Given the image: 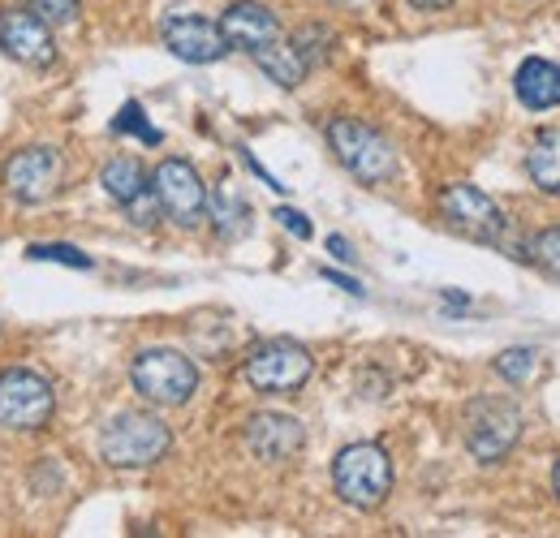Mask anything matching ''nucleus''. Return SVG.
Segmentation results:
<instances>
[{"label": "nucleus", "mask_w": 560, "mask_h": 538, "mask_svg": "<svg viewBox=\"0 0 560 538\" xmlns=\"http://www.w3.org/2000/svg\"><path fill=\"white\" fill-rule=\"evenodd\" d=\"M31 13H39L48 26H70L78 22V0H26Z\"/></svg>", "instance_id": "b1692460"}, {"label": "nucleus", "mask_w": 560, "mask_h": 538, "mask_svg": "<svg viewBox=\"0 0 560 538\" xmlns=\"http://www.w3.org/2000/svg\"><path fill=\"white\" fill-rule=\"evenodd\" d=\"M341 9H371V4H380V0H337Z\"/></svg>", "instance_id": "c756f323"}, {"label": "nucleus", "mask_w": 560, "mask_h": 538, "mask_svg": "<svg viewBox=\"0 0 560 538\" xmlns=\"http://www.w3.org/2000/svg\"><path fill=\"white\" fill-rule=\"evenodd\" d=\"M255 66L264 69L277 86H284V91H293V86H302V78H306V61H302V52H298V44H284V39H277V44H268L264 52H255Z\"/></svg>", "instance_id": "f3484780"}, {"label": "nucleus", "mask_w": 560, "mask_h": 538, "mask_svg": "<svg viewBox=\"0 0 560 538\" xmlns=\"http://www.w3.org/2000/svg\"><path fill=\"white\" fill-rule=\"evenodd\" d=\"M130 379L151 405H186L199 388V371L177 349H147L135 358Z\"/></svg>", "instance_id": "20e7f679"}, {"label": "nucleus", "mask_w": 560, "mask_h": 538, "mask_svg": "<svg viewBox=\"0 0 560 538\" xmlns=\"http://www.w3.org/2000/svg\"><path fill=\"white\" fill-rule=\"evenodd\" d=\"M324 280H332L337 289H346V293H353V297H362V284L353 280V276H341V271H332V268H324Z\"/></svg>", "instance_id": "bb28decb"}, {"label": "nucleus", "mask_w": 560, "mask_h": 538, "mask_svg": "<svg viewBox=\"0 0 560 538\" xmlns=\"http://www.w3.org/2000/svg\"><path fill=\"white\" fill-rule=\"evenodd\" d=\"M552 482H557V495H560V466H557V478H552Z\"/></svg>", "instance_id": "7c9ffc66"}, {"label": "nucleus", "mask_w": 560, "mask_h": 538, "mask_svg": "<svg viewBox=\"0 0 560 538\" xmlns=\"http://www.w3.org/2000/svg\"><path fill=\"white\" fill-rule=\"evenodd\" d=\"M332 482H337V495L350 508L371 513L393 491V461H388V453L380 444H350L332 461Z\"/></svg>", "instance_id": "f257e3e1"}, {"label": "nucleus", "mask_w": 560, "mask_h": 538, "mask_svg": "<svg viewBox=\"0 0 560 538\" xmlns=\"http://www.w3.org/2000/svg\"><path fill=\"white\" fill-rule=\"evenodd\" d=\"M311 371H315L311 353L293 340H268L246 358V379L259 393H298L311 379Z\"/></svg>", "instance_id": "6e6552de"}, {"label": "nucleus", "mask_w": 560, "mask_h": 538, "mask_svg": "<svg viewBox=\"0 0 560 538\" xmlns=\"http://www.w3.org/2000/svg\"><path fill=\"white\" fill-rule=\"evenodd\" d=\"M211 215H215L220 237H242L246 233V220H250V207H246V199L233 186H220L215 199H211Z\"/></svg>", "instance_id": "6ab92c4d"}, {"label": "nucleus", "mask_w": 560, "mask_h": 538, "mask_svg": "<svg viewBox=\"0 0 560 538\" xmlns=\"http://www.w3.org/2000/svg\"><path fill=\"white\" fill-rule=\"evenodd\" d=\"M35 264H61V268H78V271H91V259L78 250V246H66V242H39L26 250Z\"/></svg>", "instance_id": "aec40b11"}, {"label": "nucleus", "mask_w": 560, "mask_h": 538, "mask_svg": "<svg viewBox=\"0 0 560 538\" xmlns=\"http://www.w3.org/2000/svg\"><path fill=\"white\" fill-rule=\"evenodd\" d=\"M66 177L57 147H26L4 164V186L18 202H48Z\"/></svg>", "instance_id": "9d476101"}, {"label": "nucleus", "mask_w": 560, "mask_h": 538, "mask_svg": "<svg viewBox=\"0 0 560 538\" xmlns=\"http://www.w3.org/2000/svg\"><path fill=\"white\" fill-rule=\"evenodd\" d=\"M522 435V409L509 397H479L466 409V448L475 461H500Z\"/></svg>", "instance_id": "39448f33"}, {"label": "nucleus", "mask_w": 560, "mask_h": 538, "mask_svg": "<svg viewBox=\"0 0 560 538\" xmlns=\"http://www.w3.org/2000/svg\"><path fill=\"white\" fill-rule=\"evenodd\" d=\"M57 409L52 384L35 371H4L0 375V426L9 431H39Z\"/></svg>", "instance_id": "423d86ee"}, {"label": "nucleus", "mask_w": 560, "mask_h": 538, "mask_svg": "<svg viewBox=\"0 0 560 538\" xmlns=\"http://www.w3.org/2000/svg\"><path fill=\"white\" fill-rule=\"evenodd\" d=\"M440 215H444L457 233H466V237H475V242H488V246L500 242L504 229H509L504 211H500L483 190H475V186H466V182H457V186H448V190L440 195Z\"/></svg>", "instance_id": "1a4fd4ad"}, {"label": "nucleus", "mask_w": 560, "mask_h": 538, "mask_svg": "<svg viewBox=\"0 0 560 538\" xmlns=\"http://www.w3.org/2000/svg\"><path fill=\"white\" fill-rule=\"evenodd\" d=\"M302 444H306L302 422L289 418V413H255V418L246 422V448H250L259 461L280 466V461L298 457Z\"/></svg>", "instance_id": "4468645a"}, {"label": "nucleus", "mask_w": 560, "mask_h": 538, "mask_svg": "<svg viewBox=\"0 0 560 538\" xmlns=\"http://www.w3.org/2000/svg\"><path fill=\"white\" fill-rule=\"evenodd\" d=\"M100 186L108 190V199H117L121 207H135L139 199H147V173H142L139 160L121 155V160H108L104 173H100Z\"/></svg>", "instance_id": "dca6fc26"}, {"label": "nucleus", "mask_w": 560, "mask_h": 538, "mask_svg": "<svg viewBox=\"0 0 560 538\" xmlns=\"http://www.w3.org/2000/svg\"><path fill=\"white\" fill-rule=\"evenodd\" d=\"M277 220L289 229V233H293V237H302V242L315 233V229H311V220H306L302 211H293V207H277Z\"/></svg>", "instance_id": "a878e982"}, {"label": "nucleus", "mask_w": 560, "mask_h": 538, "mask_svg": "<svg viewBox=\"0 0 560 538\" xmlns=\"http://www.w3.org/2000/svg\"><path fill=\"white\" fill-rule=\"evenodd\" d=\"M526 173L544 195H560V130H544L526 155Z\"/></svg>", "instance_id": "a211bd4d"}, {"label": "nucleus", "mask_w": 560, "mask_h": 538, "mask_svg": "<svg viewBox=\"0 0 560 538\" xmlns=\"http://www.w3.org/2000/svg\"><path fill=\"white\" fill-rule=\"evenodd\" d=\"M151 195L160 202V211L182 229H195L208 215V186L199 182L195 164H186V160H164L151 173Z\"/></svg>", "instance_id": "0eeeda50"}, {"label": "nucleus", "mask_w": 560, "mask_h": 538, "mask_svg": "<svg viewBox=\"0 0 560 538\" xmlns=\"http://www.w3.org/2000/svg\"><path fill=\"white\" fill-rule=\"evenodd\" d=\"M535 362H539L535 349H504V353L495 358V371H500L509 384H526L530 371H535Z\"/></svg>", "instance_id": "4be33fe9"}, {"label": "nucleus", "mask_w": 560, "mask_h": 538, "mask_svg": "<svg viewBox=\"0 0 560 538\" xmlns=\"http://www.w3.org/2000/svg\"><path fill=\"white\" fill-rule=\"evenodd\" d=\"M328 39H332V35H328L324 26H306V31H302L293 44H298L302 61H306V66H315V61H324V57H328Z\"/></svg>", "instance_id": "393cba45"}, {"label": "nucleus", "mask_w": 560, "mask_h": 538, "mask_svg": "<svg viewBox=\"0 0 560 538\" xmlns=\"http://www.w3.org/2000/svg\"><path fill=\"white\" fill-rule=\"evenodd\" d=\"M513 91H517V100L526 108L548 113V108L560 104V69L552 61H544V57H530V61H522V69H517Z\"/></svg>", "instance_id": "2eb2a0df"}, {"label": "nucleus", "mask_w": 560, "mask_h": 538, "mask_svg": "<svg viewBox=\"0 0 560 538\" xmlns=\"http://www.w3.org/2000/svg\"><path fill=\"white\" fill-rule=\"evenodd\" d=\"M328 147L341 160V168L353 173L358 182H366V186H380V182H388L397 173L393 142L380 130H371L366 121H358V117H337L328 126Z\"/></svg>", "instance_id": "7ed1b4c3"}, {"label": "nucleus", "mask_w": 560, "mask_h": 538, "mask_svg": "<svg viewBox=\"0 0 560 538\" xmlns=\"http://www.w3.org/2000/svg\"><path fill=\"white\" fill-rule=\"evenodd\" d=\"M113 134H135V138H142L147 147H155V142H160V130H155V126L142 117V104H135V100H130V104L117 113V121H113Z\"/></svg>", "instance_id": "412c9836"}, {"label": "nucleus", "mask_w": 560, "mask_h": 538, "mask_svg": "<svg viewBox=\"0 0 560 538\" xmlns=\"http://www.w3.org/2000/svg\"><path fill=\"white\" fill-rule=\"evenodd\" d=\"M0 52L22 61V66H52L57 57V44H52V31L39 13H22V9H4L0 13Z\"/></svg>", "instance_id": "9b49d317"}, {"label": "nucleus", "mask_w": 560, "mask_h": 538, "mask_svg": "<svg viewBox=\"0 0 560 538\" xmlns=\"http://www.w3.org/2000/svg\"><path fill=\"white\" fill-rule=\"evenodd\" d=\"M168 444H173L168 426H164L155 413H139V409L117 413V418L104 426V435H100V453H104V461L117 466V470H142V466L160 461V457L168 453Z\"/></svg>", "instance_id": "f03ea898"}, {"label": "nucleus", "mask_w": 560, "mask_h": 538, "mask_svg": "<svg viewBox=\"0 0 560 538\" xmlns=\"http://www.w3.org/2000/svg\"><path fill=\"white\" fill-rule=\"evenodd\" d=\"M220 31H224V39H229V48H242V52H264L268 44H277L280 39V22L272 9H264V4H255V0H237V4H229L224 9V17H220Z\"/></svg>", "instance_id": "ddd939ff"}, {"label": "nucleus", "mask_w": 560, "mask_h": 538, "mask_svg": "<svg viewBox=\"0 0 560 538\" xmlns=\"http://www.w3.org/2000/svg\"><path fill=\"white\" fill-rule=\"evenodd\" d=\"M415 9H427V13H435V9H448L453 0H410Z\"/></svg>", "instance_id": "c85d7f7f"}, {"label": "nucleus", "mask_w": 560, "mask_h": 538, "mask_svg": "<svg viewBox=\"0 0 560 538\" xmlns=\"http://www.w3.org/2000/svg\"><path fill=\"white\" fill-rule=\"evenodd\" d=\"M530 255H535V264L548 271V276H557L560 280V229L539 233V237L530 242Z\"/></svg>", "instance_id": "5701e85b"}, {"label": "nucleus", "mask_w": 560, "mask_h": 538, "mask_svg": "<svg viewBox=\"0 0 560 538\" xmlns=\"http://www.w3.org/2000/svg\"><path fill=\"white\" fill-rule=\"evenodd\" d=\"M328 250H332V255H337L341 264H353V259H358V255L350 250V242H346V237H337V233L328 237Z\"/></svg>", "instance_id": "cd10ccee"}, {"label": "nucleus", "mask_w": 560, "mask_h": 538, "mask_svg": "<svg viewBox=\"0 0 560 538\" xmlns=\"http://www.w3.org/2000/svg\"><path fill=\"white\" fill-rule=\"evenodd\" d=\"M164 44H168V52L173 57H182L186 66H211V61H220L224 52H229V39H224V31L208 22V17H168L164 22Z\"/></svg>", "instance_id": "f8f14e48"}]
</instances>
